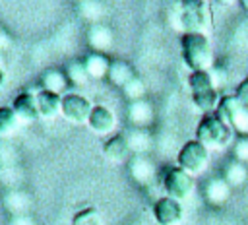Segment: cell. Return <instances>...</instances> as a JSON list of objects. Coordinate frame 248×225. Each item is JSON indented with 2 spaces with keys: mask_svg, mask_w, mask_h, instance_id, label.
I'll return each mask as SVG.
<instances>
[{
  "mask_svg": "<svg viewBox=\"0 0 248 225\" xmlns=\"http://www.w3.org/2000/svg\"><path fill=\"white\" fill-rule=\"evenodd\" d=\"M182 58L192 72H207L213 66V50L205 33H184L180 41Z\"/></svg>",
  "mask_w": 248,
  "mask_h": 225,
  "instance_id": "6da1fadb",
  "label": "cell"
},
{
  "mask_svg": "<svg viewBox=\"0 0 248 225\" xmlns=\"http://www.w3.org/2000/svg\"><path fill=\"white\" fill-rule=\"evenodd\" d=\"M231 138L232 128L225 124L217 114H205L196 128V140L207 149H223L231 142Z\"/></svg>",
  "mask_w": 248,
  "mask_h": 225,
  "instance_id": "7a4b0ae2",
  "label": "cell"
},
{
  "mask_svg": "<svg viewBox=\"0 0 248 225\" xmlns=\"http://www.w3.org/2000/svg\"><path fill=\"white\" fill-rule=\"evenodd\" d=\"M180 25L186 33H203L211 25L209 6L202 0H186L180 10Z\"/></svg>",
  "mask_w": 248,
  "mask_h": 225,
  "instance_id": "3957f363",
  "label": "cell"
},
{
  "mask_svg": "<svg viewBox=\"0 0 248 225\" xmlns=\"http://www.w3.org/2000/svg\"><path fill=\"white\" fill-rule=\"evenodd\" d=\"M207 165H209V149L198 140L186 142L178 151V167L192 177L203 173Z\"/></svg>",
  "mask_w": 248,
  "mask_h": 225,
  "instance_id": "277c9868",
  "label": "cell"
},
{
  "mask_svg": "<svg viewBox=\"0 0 248 225\" xmlns=\"http://www.w3.org/2000/svg\"><path fill=\"white\" fill-rule=\"evenodd\" d=\"M163 186H165V192L169 198H174V200H184L192 194L194 190V178L192 175H188L184 169L180 167H172L165 173V178H163Z\"/></svg>",
  "mask_w": 248,
  "mask_h": 225,
  "instance_id": "5b68a950",
  "label": "cell"
},
{
  "mask_svg": "<svg viewBox=\"0 0 248 225\" xmlns=\"http://www.w3.org/2000/svg\"><path fill=\"white\" fill-rule=\"evenodd\" d=\"M91 111L93 107L83 95L68 93L62 97V114L74 124H87Z\"/></svg>",
  "mask_w": 248,
  "mask_h": 225,
  "instance_id": "8992f818",
  "label": "cell"
},
{
  "mask_svg": "<svg viewBox=\"0 0 248 225\" xmlns=\"http://www.w3.org/2000/svg\"><path fill=\"white\" fill-rule=\"evenodd\" d=\"M153 215L159 225H176L182 221V206L178 200L163 196L153 206Z\"/></svg>",
  "mask_w": 248,
  "mask_h": 225,
  "instance_id": "52a82bcc",
  "label": "cell"
},
{
  "mask_svg": "<svg viewBox=\"0 0 248 225\" xmlns=\"http://www.w3.org/2000/svg\"><path fill=\"white\" fill-rule=\"evenodd\" d=\"M12 109L17 114V118L23 120V122H33V120H37L41 116L39 114V107H37V97H35V93H29V91L19 93L14 99Z\"/></svg>",
  "mask_w": 248,
  "mask_h": 225,
  "instance_id": "ba28073f",
  "label": "cell"
},
{
  "mask_svg": "<svg viewBox=\"0 0 248 225\" xmlns=\"http://www.w3.org/2000/svg\"><path fill=\"white\" fill-rule=\"evenodd\" d=\"M37 97V107H39V114L43 118H56L60 112H62V97L58 93H52V91H37L35 93Z\"/></svg>",
  "mask_w": 248,
  "mask_h": 225,
  "instance_id": "9c48e42d",
  "label": "cell"
},
{
  "mask_svg": "<svg viewBox=\"0 0 248 225\" xmlns=\"http://www.w3.org/2000/svg\"><path fill=\"white\" fill-rule=\"evenodd\" d=\"M87 126L95 132V134H110L116 126V118L112 114V111H108L107 107H93Z\"/></svg>",
  "mask_w": 248,
  "mask_h": 225,
  "instance_id": "30bf717a",
  "label": "cell"
},
{
  "mask_svg": "<svg viewBox=\"0 0 248 225\" xmlns=\"http://www.w3.org/2000/svg\"><path fill=\"white\" fill-rule=\"evenodd\" d=\"M83 66H85V72H87L89 78H103L105 74H108L110 62L107 60V56H103L99 52H91L83 60Z\"/></svg>",
  "mask_w": 248,
  "mask_h": 225,
  "instance_id": "8fae6325",
  "label": "cell"
},
{
  "mask_svg": "<svg viewBox=\"0 0 248 225\" xmlns=\"http://www.w3.org/2000/svg\"><path fill=\"white\" fill-rule=\"evenodd\" d=\"M242 107H244V103H242L236 95H225V97L219 99V105H217L215 114H217L225 124H229L231 118H232V114H234L238 109H242Z\"/></svg>",
  "mask_w": 248,
  "mask_h": 225,
  "instance_id": "7c38bea8",
  "label": "cell"
},
{
  "mask_svg": "<svg viewBox=\"0 0 248 225\" xmlns=\"http://www.w3.org/2000/svg\"><path fill=\"white\" fill-rule=\"evenodd\" d=\"M128 151H130V144H128V140L126 138H122V136H114V138H110L107 144H105V155L110 159V161H124L126 159V155H128Z\"/></svg>",
  "mask_w": 248,
  "mask_h": 225,
  "instance_id": "4fadbf2b",
  "label": "cell"
},
{
  "mask_svg": "<svg viewBox=\"0 0 248 225\" xmlns=\"http://www.w3.org/2000/svg\"><path fill=\"white\" fill-rule=\"evenodd\" d=\"M229 192H231V186L227 184L225 178H211L207 184H205V198L211 202V204H221L229 198Z\"/></svg>",
  "mask_w": 248,
  "mask_h": 225,
  "instance_id": "5bb4252c",
  "label": "cell"
},
{
  "mask_svg": "<svg viewBox=\"0 0 248 225\" xmlns=\"http://www.w3.org/2000/svg\"><path fill=\"white\" fill-rule=\"evenodd\" d=\"M192 101L205 114H215L217 105H219V97H217V91L215 89L202 91V93H192Z\"/></svg>",
  "mask_w": 248,
  "mask_h": 225,
  "instance_id": "9a60e30c",
  "label": "cell"
},
{
  "mask_svg": "<svg viewBox=\"0 0 248 225\" xmlns=\"http://www.w3.org/2000/svg\"><path fill=\"white\" fill-rule=\"evenodd\" d=\"M41 85L45 91H52L60 95V91L66 87V76L60 70H46L41 76Z\"/></svg>",
  "mask_w": 248,
  "mask_h": 225,
  "instance_id": "2e32d148",
  "label": "cell"
},
{
  "mask_svg": "<svg viewBox=\"0 0 248 225\" xmlns=\"http://www.w3.org/2000/svg\"><path fill=\"white\" fill-rule=\"evenodd\" d=\"M188 85L192 89V93H202V91H209V89H215V83H213V78L207 72H192L188 76Z\"/></svg>",
  "mask_w": 248,
  "mask_h": 225,
  "instance_id": "e0dca14e",
  "label": "cell"
},
{
  "mask_svg": "<svg viewBox=\"0 0 248 225\" xmlns=\"http://www.w3.org/2000/svg\"><path fill=\"white\" fill-rule=\"evenodd\" d=\"M229 186H238V184H244L246 178H248V171L244 167V163H238V161H232L225 167V177Z\"/></svg>",
  "mask_w": 248,
  "mask_h": 225,
  "instance_id": "ac0fdd59",
  "label": "cell"
},
{
  "mask_svg": "<svg viewBox=\"0 0 248 225\" xmlns=\"http://www.w3.org/2000/svg\"><path fill=\"white\" fill-rule=\"evenodd\" d=\"M108 78H110L114 83H118V85L124 87V85L132 80V70H130L124 62H112L110 68H108Z\"/></svg>",
  "mask_w": 248,
  "mask_h": 225,
  "instance_id": "d6986e66",
  "label": "cell"
},
{
  "mask_svg": "<svg viewBox=\"0 0 248 225\" xmlns=\"http://www.w3.org/2000/svg\"><path fill=\"white\" fill-rule=\"evenodd\" d=\"M17 122H19V118L12 107H0V132H2V136L12 134L17 126Z\"/></svg>",
  "mask_w": 248,
  "mask_h": 225,
  "instance_id": "ffe728a7",
  "label": "cell"
},
{
  "mask_svg": "<svg viewBox=\"0 0 248 225\" xmlns=\"http://www.w3.org/2000/svg\"><path fill=\"white\" fill-rule=\"evenodd\" d=\"M229 126H231L232 130H236L238 134L248 136V107H246V105H244L242 109H238V111L232 114Z\"/></svg>",
  "mask_w": 248,
  "mask_h": 225,
  "instance_id": "44dd1931",
  "label": "cell"
},
{
  "mask_svg": "<svg viewBox=\"0 0 248 225\" xmlns=\"http://www.w3.org/2000/svg\"><path fill=\"white\" fill-rule=\"evenodd\" d=\"M72 225H101V217L95 208H85L74 215Z\"/></svg>",
  "mask_w": 248,
  "mask_h": 225,
  "instance_id": "7402d4cb",
  "label": "cell"
},
{
  "mask_svg": "<svg viewBox=\"0 0 248 225\" xmlns=\"http://www.w3.org/2000/svg\"><path fill=\"white\" fill-rule=\"evenodd\" d=\"M130 116H132L134 122H145L151 116V109L143 101H134L132 107H130Z\"/></svg>",
  "mask_w": 248,
  "mask_h": 225,
  "instance_id": "603a6c76",
  "label": "cell"
},
{
  "mask_svg": "<svg viewBox=\"0 0 248 225\" xmlns=\"http://www.w3.org/2000/svg\"><path fill=\"white\" fill-rule=\"evenodd\" d=\"M68 78L74 81V83H85L87 81V72H85V66L83 62H72L68 66Z\"/></svg>",
  "mask_w": 248,
  "mask_h": 225,
  "instance_id": "cb8c5ba5",
  "label": "cell"
},
{
  "mask_svg": "<svg viewBox=\"0 0 248 225\" xmlns=\"http://www.w3.org/2000/svg\"><path fill=\"white\" fill-rule=\"evenodd\" d=\"M234 157L238 163H248V136H240L234 144Z\"/></svg>",
  "mask_w": 248,
  "mask_h": 225,
  "instance_id": "d4e9b609",
  "label": "cell"
},
{
  "mask_svg": "<svg viewBox=\"0 0 248 225\" xmlns=\"http://www.w3.org/2000/svg\"><path fill=\"white\" fill-rule=\"evenodd\" d=\"M124 93L130 97V99H140V95L143 93V83L136 78H132L126 85H124Z\"/></svg>",
  "mask_w": 248,
  "mask_h": 225,
  "instance_id": "484cf974",
  "label": "cell"
},
{
  "mask_svg": "<svg viewBox=\"0 0 248 225\" xmlns=\"http://www.w3.org/2000/svg\"><path fill=\"white\" fill-rule=\"evenodd\" d=\"M209 74H211V78H213L215 87H219V85H223V83L227 81V72H225L223 68H211Z\"/></svg>",
  "mask_w": 248,
  "mask_h": 225,
  "instance_id": "4316f807",
  "label": "cell"
},
{
  "mask_svg": "<svg viewBox=\"0 0 248 225\" xmlns=\"http://www.w3.org/2000/svg\"><path fill=\"white\" fill-rule=\"evenodd\" d=\"M244 105H248V78L244 81H240V85L236 87V93H234Z\"/></svg>",
  "mask_w": 248,
  "mask_h": 225,
  "instance_id": "83f0119b",
  "label": "cell"
},
{
  "mask_svg": "<svg viewBox=\"0 0 248 225\" xmlns=\"http://www.w3.org/2000/svg\"><path fill=\"white\" fill-rule=\"evenodd\" d=\"M4 80H6V76H4V72H2V68H0V87L4 85Z\"/></svg>",
  "mask_w": 248,
  "mask_h": 225,
  "instance_id": "f1b7e54d",
  "label": "cell"
},
{
  "mask_svg": "<svg viewBox=\"0 0 248 225\" xmlns=\"http://www.w3.org/2000/svg\"><path fill=\"white\" fill-rule=\"evenodd\" d=\"M240 4H242V8H244V10H248V0H242Z\"/></svg>",
  "mask_w": 248,
  "mask_h": 225,
  "instance_id": "f546056e",
  "label": "cell"
},
{
  "mask_svg": "<svg viewBox=\"0 0 248 225\" xmlns=\"http://www.w3.org/2000/svg\"><path fill=\"white\" fill-rule=\"evenodd\" d=\"M0 136H2V132H0Z\"/></svg>",
  "mask_w": 248,
  "mask_h": 225,
  "instance_id": "4dcf8cb0",
  "label": "cell"
}]
</instances>
